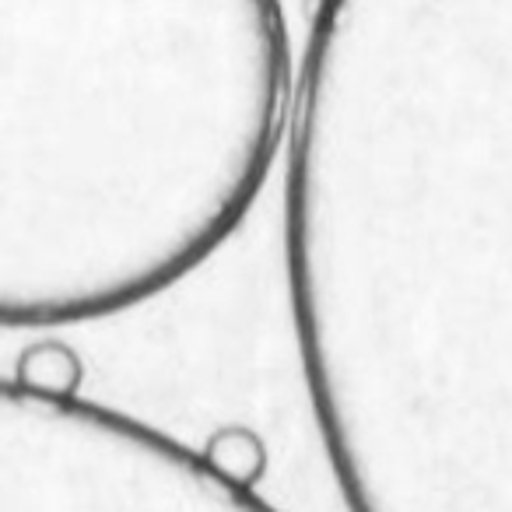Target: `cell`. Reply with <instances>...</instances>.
Returning <instances> with one entry per match:
<instances>
[{
  "label": "cell",
  "mask_w": 512,
  "mask_h": 512,
  "mask_svg": "<svg viewBox=\"0 0 512 512\" xmlns=\"http://www.w3.org/2000/svg\"><path fill=\"white\" fill-rule=\"evenodd\" d=\"M0 512H281L211 449L120 407L0 386Z\"/></svg>",
  "instance_id": "2"
},
{
  "label": "cell",
  "mask_w": 512,
  "mask_h": 512,
  "mask_svg": "<svg viewBox=\"0 0 512 512\" xmlns=\"http://www.w3.org/2000/svg\"><path fill=\"white\" fill-rule=\"evenodd\" d=\"M292 88L285 0H0V330L113 320L200 271Z\"/></svg>",
  "instance_id": "1"
}]
</instances>
